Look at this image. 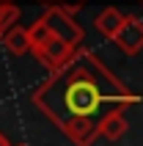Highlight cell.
Masks as SVG:
<instances>
[{
  "mask_svg": "<svg viewBox=\"0 0 143 146\" xmlns=\"http://www.w3.org/2000/svg\"><path fill=\"white\" fill-rule=\"evenodd\" d=\"M33 105L64 130L74 146H91L99 127L113 110L140 102L91 50L80 47L77 61L58 74H50L33 91Z\"/></svg>",
  "mask_w": 143,
  "mask_h": 146,
  "instance_id": "6da1fadb",
  "label": "cell"
},
{
  "mask_svg": "<svg viewBox=\"0 0 143 146\" xmlns=\"http://www.w3.org/2000/svg\"><path fill=\"white\" fill-rule=\"evenodd\" d=\"M41 22L50 28V33L55 36V39H61L64 44H69V47H83V39H85V31H83V25L74 19V14H69L66 8L61 6H50L41 11Z\"/></svg>",
  "mask_w": 143,
  "mask_h": 146,
  "instance_id": "7a4b0ae2",
  "label": "cell"
},
{
  "mask_svg": "<svg viewBox=\"0 0 143 146\" xmlns=\"http://www.w3.org/2000/svg\"><path fill=\"white\" fill-rule=\"evenodd\" d=\"M113 44L124 55H138L143 50V19H138L135 14H127V22H124L121 33L113 39Z\"/></svg>",
  "mask_w": 143,
  "mask_h": 146,
  "instance_id": "3957f363",
  "label": "cell"
},
{
  "mask_svg": "<svg viewBox=\"0 0 143 146\" xmlns=\"http://www.w3.org/2000/svg\"><path fill=\"white\" fill-rule=\"evenodd\" d=\"M124 22H127V14H124L121 8H116V6H107V8H102V11L96 14L94 28H96V33H102L105 39H110V41H113V39L121 33Z\"/></svg>",
  "mask_w": 143,
  "mask_h": 146,
  "instance_id": "277c9868",
  "label": "cell"
},
{
  "mask_svg": "<svg viewBox=\"0 0 143 146\" xmlns=\"http://www.w3.org/2000/svg\"><path fill=\"white\" fill-rule=\"evenodd\" d=\"M3 47H6L11 55H28V52H30V36H28V28L14 25V28L3 36Z\"/></svg>",
  "mask_w": 143,
  "mask_h": 146,
  "instance_id": "5b68a950",
  "label": "cell"
},
{
  "mask_svg": "<svg viewBox=\"0 0 143 146\" xmlns=\"http://www.w3.org/2000/svg\"><path fill=\"white\" fill-rule=\"evenodd\" d=\"M127 108H121V110H113L107 119H105V124L99 127V138H105V141H116L127 132V113H124Z\"/></svg>",
  "mask_w": 143,
  "mask_h": 146,
  "instance_id": "8992f818",
  "label": "cell"
},
{
  "mask_svg": "<svg viewBox=\"0 0 143 146\" xmlns=\"http://www.w3.org/2000/svg\"><path fill=\"white\" fill-rule=\"evenodd\" d=\"M19 19V6L17 3H0V31L8 33Z\"/></svg>",
  "mask_w": 143,
  "mask_h": 146,
  "instance_id": "52a82bcc",
  "label": "cell"
},
{
  "mask_svg": "<svg viewBox=\"0 0 143 146\" xmlns=\"http://www.w3.org/2000/svg\"><path fill=\"white\" fill-rule=\"evenodd\" d=\"M91 0H55V6H61V8H66L69 14H77L83 6H88Z\"/></svg>",
  "mask_w": 143,
  "mask_h": 146,
  "instance_id": "ba28073f",
  "label": "cell"
},
{
  "mask_svg": "<svg viewBox=\"0 0 143 146\" xmlns=\"http://www.w3.org/2000/svg\"><path fill=\"white\" fill-rule=\"evenodd\" d=\"M36 3H41L44 8H50V6H55V0H36Z\"/></svg>",
  "mask_w": 143,
  "mask_h": 146,
  "instance_id": "9c48e42d",
  "label": "cell"
},
{
  "mask_svg": "<svg viewBox=\"0 0 143 146\" xmlns=\"http://www.w3.org/2000/svg\"><path fill=\"white\" fill-rule=\"evenodd\" d=\"M3 36H6V33H3V31H0V41H3Z\"/></svg>",
  "mask_w": 143,
  "mask_h": 146,
  "instance_id": "30bf717a",
  "label": "cell"
},
{
  "mask_svg": "<svg viewBox=\"0 0 143 146\" xmlns=\"http://www.w3.org/2000/svg\"><path fill=\"white\" fill-rule=\"evenodd\" d=\"M17 146H28V143H17Z\"/></svg>",
  "mask_w": 143,
  "mask_h": 146,
  "instance_id": "8fae6325",
  "label": "cell"
},
{
  "mask_svg": "<svg viewBox=\"0 0 143 146\" xmlns=\"http://www.w3.org/2000/svg\"><path fill=\"white\" fill-rule=\"evenodd\" d=\"M138 3H143V0H138Z\"/></svg>",
  "mask_w": 143,
  "mask_h": 146,
  "instance_id": "7c38bea8",
  "label": "cell"
}]
</instances>
